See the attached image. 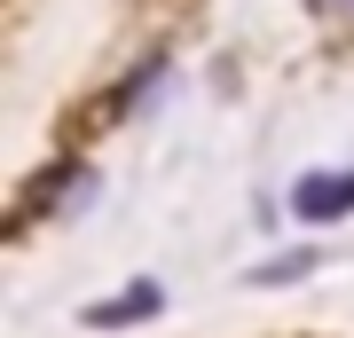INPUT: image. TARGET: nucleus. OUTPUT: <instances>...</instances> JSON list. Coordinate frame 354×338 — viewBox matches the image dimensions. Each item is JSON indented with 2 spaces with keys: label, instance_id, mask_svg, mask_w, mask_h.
Masks as SVG:
<instances>
[{
  "label": "nucleus",
  "instance_id": "f03ea898",
  "mask_svg": "<svg viewBox=\"0 0 354 338\" xmlns=\"http://www.w3.org/2000/svg\"><path fill=\"white\" fill-rule=\"evenodd\" d=\"M150 307H158V291L142 283V291H127V299H102V307H95V323H127V314H150Z\"/></svg>",
  "mask_w": 354,
  "mask_h": 338
},
{
  "label": "nucleus",
  "instance_id": "f257e3e1",
  "mask_svg": "<svg viewBox=\"0 0 354 338\" xmlns=\"http://www.w3.org/2000/svg\"><path fill=\"white\" fill-rule=\"evenodd\" d=\"M291 205H299L307 220H339L346 205H354V173H307V181H299V197H291Z\"/></svg>",
  "mask_w": 354,
  "mask_h": 338
},
{
  "label": "nucleus",
  "instance_id": "7ed1b4c3",
  "mask_svg": "<svg viewBox=\"0 0 354 338\" xmlns=\"http://www.w3.org/2000/svg\"><path fill=\"white\" fill-rule=\"evenodd\" d=\"M315 16H354V0H315Z\"/></svg>",
  "mask_w": 354,
  "mask_h": 338
}]
</instances>
